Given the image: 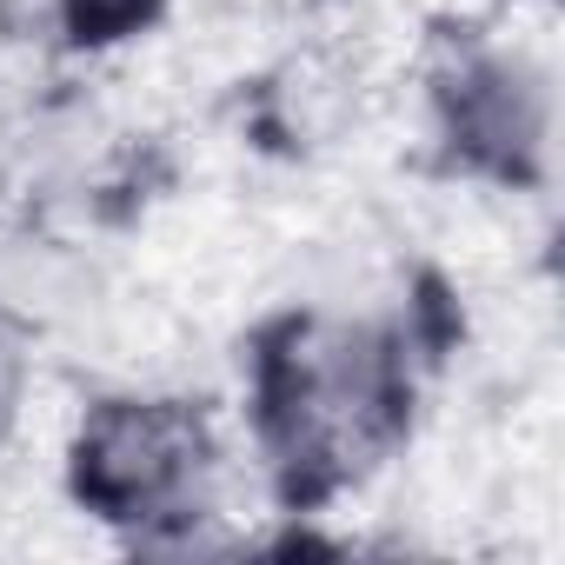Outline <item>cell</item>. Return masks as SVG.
<instances>
[{
	"instance_id": "cell-4",
	"label": "cell",
	"mask_w": 565,
	"mask_h": 565,
	"mask_svg": "<svg viewBox=\"0 0 565 565\" xmlns=\"http://www.w3.org/2000/svg\"><path fill=\"white\" fill-rule=\"evenodd\" d=\"M8 386H14V347H8V333H0V399H8Z\"/></svg>"
},
{
	"instance_id": "cell-2",
	"label": "cell",
	"mask_w": 565,
	"mask_h": 565,
	"mask_svg": "<svg viewBox=\"0 0 565 565\" xmlns=\"http://www.w3.org/2000/svg\"><path fill=\"white\" fill-rule=\"evenodd\" d=\"M206 466V433L180 406H107L81 433V492L107 519H167Z\"/></svg>"
},
{
	"instance_id": "cell-1",
	"label": "cell",
	"mask_w": 565,
	"mask_h": 565,
	"mask_svg": "<svg viewBox=\"0 0 565 565\" xmlns=\"http://www.w3.org/2000/svg\"><path fill=\"white\" fill-rule=\"evenodd\" d=\"M266 426L307 486L360 472L399 426V373L373 333L294 327L266 353Z\"/></svg>"
},
{
	"instance_id": "cell-3",
	"label": "cell",
	"mask_w": 565,
	"mask_h": 565,
	"mask_svg": "<svg viewBox=\"0 0 565 565\" xmlns=\"http://www.w3.org/2000/svg\"><path fill=\"white\" fill-rule=\"evenodd\" d=\"M153 14V0H67V28L81 41H120Z\"/></svg>"
}]
</instances>
